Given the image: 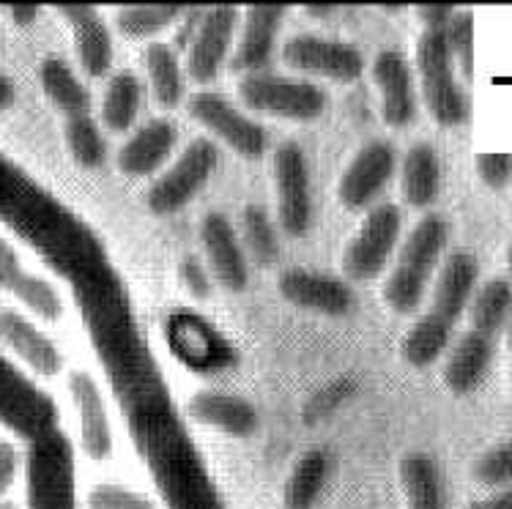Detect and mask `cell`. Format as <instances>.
<instances>
[{
  "instance_id": "obj_1",
  "label": "cell",
  "mask_w": 512,
  "mask_h": 509,
  "mask_svg": "<svg viewBox=\"0 0 512 509\" xmlns=\"http://www.w3.org/2000/svg\"><path fill=\"white\" fill-rule=\"evenodd\" d=\"M0 222L14 230L50 269L69 282L72 296L115 271L113 260L94 228L3 151Z\"/></svg>"
},
{
  "instance_id": "obj_2",
  "label": "cell",
  "mask_w": 512,
  "mask_h": 509,
  "mask_svg": "<svg viewBox=\"0 0 512 509\" xmlns=\"http://www.w3.org/2000/svg\"><path fill=\"white\" fill-rule=\"evenodd\" d=\"M480 282V260L471 252L455 250L444 258L433 285L430 307L417 318L400 343V354L411 367L425 370L447 354L455 326L471 307Z\"/></svg>"
},
{
  "instance_id": "obj_3",
  "label": "cell",
  "mask_w": 512,
  "mask_h": 509,
  "mask_svg": "<svg viewBox=\"0 0 512 509\" xmlns=\"http://www.w3.org/2000/svg\"><path fill=\"white\" fill-rule=\"evenodd\" d=\"M450 244V222L441 214H425L417 228L408 233L398 260L384 282V302L398 315H414L425 299L430 280L444 263V250Z\"/></svg>"
},
{
  "instance_id": "obj_4",
  "label": "cell",
  "mask_w": 512,
  "mask_h": 509,
  "mask_svg": "<svg viewBox=\"0 0 512 509\" xmlns=\"http://www.w3.org/2000/svg\"><path fill=\"white\" fill-rule=\"evenodd\" d=\"M417 74L422 102L439 126H460L469 121V96L458 83L447 31H422L417 39Z\"/></svg>"
},
{
  "instance_id": "obj_5",
  "label": "cell",
  "mask_w": 512,
  "mask_h": 509,
  "mask_svg": "<svg viewBox=\"0 0 512 509\" xmlns=\"http://www.w3.org/2000/svg\"><path fill=\"white\" fill-rule=\"evenodd\" d=\"M25 474L28 509H77L72 444L61 427L28 444Z\"/></svg>"
},
{
  "instance_id": "obj_6",
  "label": "cell",
  "mask_w": 512,
  "mask_h": 509,
  "mask_svg": "<svg viewBox=\"0 0 512 509\" xmlns=\"http://www.w3.org/2000/svg\"><path fill=\"white\" fill-rule=\"evenodd\" d=\"M239 99L250 113L272 115V118L296 121V124L321 118L329 104V96L321 85L310 83L304 77H285L274 72L241 77Z\"/></svg>"
},
{
  "instance_id": "obj_7",
  "label": "cell",
  "mask_w": 512,
  "mask_h": 509,
  "mask_svg": "<svg viewBox=\"0 0 512 509\" xmlns=\"http://www.w3.org/2000/svg\"><path fill=\"white\" fill-rule=\"evenodd\" d=\"M0 425L28 444L50 430H58V408L50 395L28 375H22L6 354H0Z\"/></svg>"
},
{
  "instance_id": "obj_8",
  "label": "cell",
  "mask_w": 512,
  "mask_h": 509,
  "mask_svg": "<svg viewBox=\"0 0 512 509\" xmlns=\"http://www.w3.org/2000/svg\"><path fill=\"white\" fill-rule=\"evenodd\" d=\"M403 233V211L395 203H378L367 211L362 225L343 252V271L351 282L376 280L387 269Z\"/></svg>"
},
{
  "instance_id": "obj_9",
  "label": "cell",
  "mask_w": 512,
  "mask_h": 509,
  "mask_svg": "<svg viewBox=\"0 0 512 509\" xmlns=\"http://www.w3.org/2000/svg\"><path fill=\"white\" fill-rule=\"evenodd\" d=\"M217 165H220V148L214 146L209 137L192 140L184 148V154L176 159V165L151 184L146 195L148 208L159 217H168V214L187 208L195 195H200L203 187L209 184Z\"/></svg>"
},
{
  "instance_id": "obj_10",
  "label": "cell",
  "mask_w": 512,
  "mask_h": 509,
  "mask_svg": "<svg viewBox=\"0 0 512 509\" xmlns=\"http://www.w3.org/2000/svg\"><path fill=\"white\" fill-rule=\"evenodd\" d=\"M189 118L200 124L209 135L222 140L230 151L244 159H261L269 148V132L255 118L241 113L236 104L220 91H198L187 102Z\"/></svg>"
},
{
  "instance_id": "obj_11",
  "label": "cell",
  "mask_w": 512,
  "mask_h": 509,
  "mask_svg": "<svg viewBox=\"0 0 512 509\" xmlns=\"http://www.w3.org/2000/svg\"><path fill=\"white\" fill-rule=\"evenodd\" d=\"M283 63L299 77H321L332 83H356L365 74V55L359 47L315 33H296L283 44Z\"/></svg>"
},
{
  "instance_id": "obj_12",
  "label": "cell",
  "mask_w": 512,
  "mask_h": 509,
  "mask_svg": "<svg viewBox=\"0 0 512 509\" xmlns=\"http://www.w3.org/2000/svg\"><path fill=\"white\" fill-rule=\"evenodd\" d=\"M274 195H277V222L291 239H302L313 225V192H310V165L299 143H283L274 151Z\"/></svg>"
},
{
  "instance_id": "obj_13",
  "label": "cell",
  "mask_w": 512,
  "mask_h": 509,
  "mask_svg": "<svg viewBox=\"0 0 512 509\" xmlns=\"http://www.w3.org/2000/svg\"><path fill=\"white\" fill-rule=\"evenodd\" d=\"M398 173V151L387 140H370L356 151L337 184V200L348 211H370Z\"/></svg>"
},
{
  "instance_id": "obj_14",
  "label": "cell",
  "mask_w": 512,
  "mask_h": 509,
  "mask_svg": "<svg viewBox=\"0 0 512 509\" xmlns=\"http://www.w3.org/2000/svg\"><path fill=\"white\" fill-rule=\"evenodd\" d=\"M241 11L233 6H214L203 9L195 33L187 42V74L189 80L198 85H211L220 80V72L225 69L233 36L239 28Z\"/></svg>"
},
{
  "instance_id": "obj_15",
  "label": "cell",
  "mask_w": 512,
  "mask_h": 509,
  "mask_svg": "<svg viewBox=\"0 0 512 509\" xmlns=\"http://www.w3.org/2000/svg\"><path fill=\"white\" fill-rule=\"evenodd\" d=\"M200 244H203L211 277L220 282L225 291H244L250 282V266H247V252L233 222L220 211H209L200 222Z\"/></svg>"
},
{
  "instance_id": "obj_16",
  "label": "cell",
  "mask_w": 512,
  "mask_h": 509,
  "mask_svg": "<svg viewBox=\"0 0 512 509\" xmlns=\"http://www.w3.org/2000/svg\"><path fill=\"white\" fill-rule=\"evenodd\" d=\"M280 296L299 310L343 318L354 307V291L340 277L313 269H285L277 280Z\"/></svg>"
},
{
  "instance_id": "obj_17",
  "label": "cell",
  "mask_w": 512,
  "mask_h": 509,
  "mask_svg": "<svg viewBox=\"0 0 512 509\" xmlns=\"http://www.w3.org/2000/svg\"><path fill=\"white\" fill-rule=\"evenodd\" d=\"M373 83L381 91V115L392 129H406L417 118V85L411 63L400 50H381L373 61Z\"/></svg>"
},
{
  "instance_id": "obj_18",
  "label": "cell",
  "mask_w": 512,
  "mask_h": 509,
  "mask_svg": "<svg viewBox=\"0 0 512 509\" xmlns=\"http://www.w3.org/2000/svg\"><path fill=\"white\" fill-rule=\"evenodd\" d=\"M0 345L36 378H55L63 370V354L47 334L17 310H0Z\"/></svg>"
},
{
  "instance_id": "obj_19",
  "label": "cell",
  "mask_w": 512,
  "mask_h": 509,
  "mask_svg": "<svg viewBox=\"0 0 512 509\" xmlns=\"http://www.w3.org/2000/svg\"><path fill=\"white\" fill-rule=\"evenodd\" d=\"M288 11L280 6H250L241 11V39L236 52L230 55V69L241 77L269 72L277 36L283 28Z\"/></svg>"
},
{
  "instance_id": "obj_20",
  "label": "cell",
  "mask_w": 512,
  "mask_h": 509,
  "mask_svg": "<svg viewBox=\"0 0 512 509\" xmlns=\"http://www.w3.org/2000/svg\"><path fill=\"white\" fill-rule=\"evenodd\" d=\"M69 395H72L77 422H80V447L88 458L102 463L113 455V425H110L102 389L94 381V375L74 370L69 375Z\"/></svg>"
},
{
  "instance_id": "obj_21",
  "label": "cell",
  "mask_w": 512,
  "mask_h": 509,
  "mask_svg": "<svg viewBox=\"0 0 512 509\" xmlns=\"http://www.w3.org/2000/svg\"><path fill=\"white\" fill-rule=\"evenodd\" d=\"M0 288L44 321H58L63 315V299L58 288L25 269L17 250L6 239H0Z\"/></svg>"
},
{
  "instance_id": "obj_22",
  "label": "cell",
  "mask_w": 512,
  "mask_h": 509,
  "mask_svg": "<svg viewBox=\"0 0 512 509\" xmlns=\"http://www.w3.org/2000/svg\"><path fill=\"white\" fill-rule=\"evenodd\" d=\"M58 14L72 28L80 69L88 77H105L113 66V36L105 17L94 6H61Z\"/></svg>"
},
{
  "instance_id": "obj_23",
  "label": "cell",
  "mask_w": 512,
  "mask_h": 509,
  "mask_svg": "<svg viewBox=\"0 0 512 509\" xmlns=\"http://www.w3.org/2000/svg\"><path fill=\"white\" fill-rule=\"evenodd\" d=\"M189 416L200 425L214 427L230 438H250L261 425L258 411L250 400L225 389H200L189 397Z\"/></svg>"
},
{
  "instance_id": "obj_24",
  "label": "cell",
  "mask_w": 512,
  "mask_h": 509,
  "mask_svg": "<svg viewBox=\"0 0 512 509\" xmlns=\"http://www.w3.org/2000/svg\"><path fill=\"white\" fill-rule=\"evenodd\" d=\"M178 146V126L170 118H154L137 129L135 135L118 148V170L124 176L146 178L154 176L159 167L168 162V156Z\"/></svg>"
},
{
  "instance_id": "obj_25",
  "label": "cell",
  "mask_w": 512,
  "mask_h": 509,
  "mask_svg": "<svg viewBox=\"0 0 512 509\" xmlns=\"http://www.w3.org/2000/svg\"><path fill=\"white\" fill-rule=\"evenodd\" d=\"M496 343L488 334L469 329L458 343L450 348L447 364H444V384L452 395H471L477 392L491 373Z\"/></svg>"
},
{
  "instance_id": "obj_26",
  "label": "cell",
  "mask_w": 512,
  "mask_h": 509,
  "mask_svg": "<svg viewBox=\"0 0 512 509\" xmlns=\"http://www.w3.org/2000/svg\"><path fill=\"white\" fill-rule=\"evenodd\" d=\"M400 192L406 206L430 208L441 192V159L430 143L411 146L400 162Z\"/></svg>"
},
{
  "instance_id": "obj_27",
  "label": "cell",
  "mask_w": 512,
  "mask_h": 509,
  "mask_svg": "<svg viewBox=\"0 0 512 509\" xmlns=\"http://www.w3.org/2000/svg\"><path fill=\"white\" fill-rule=\"evenodd\" d=\"M400 485L408 509H447V485L436 460L425 452H408L400 460Z\"/></svg>"
},
{
  "instance_id": "obj_28",
  "label": "cell",
  "mask_w": 512,
  "mask_h": 509,
  "mask_svg": "<svg viewBox=\"0 0 512 509\" xmlns=\"http://www.w3.org/2000/svg\"><path fill=\"white\" fill-rule=\"evenodd\" d=\"M332 477V455L326 449H307L296 460L291 474L285 479L283 507L285 509H313L326 490Z\"/></svg>"
},
{
  "instance_id": "obj_29",
  "label": "cell",
  "mask_w": 512,
  "mask_h": 509,
  "mask_svg": "<svg viewBox=\"0 0 512 509\" xmlns=\"http://www.w3.org/2000/svg\"><path fill=\"white\" fill-rule=\"evenodd\" d=\"M39 83L47 99L61 110L66 118L91 113V91L85 88L80 74L74 72L72 63L58 55H50L39 63Z\"/></svg>"
},
{
  "instance_id": "obj_30",
  "label": "cell",
  "mask_w": 512,
  "mask_h": 509,
  "mask_svg": "<svg viewBox=\"0 0 512 509\" xmlns=\"http://www.w3.org/2000/svg\"><path fill=\"white\" fill-rule=\"evenodd\" d=\"M471 329L499 340L512 323V282L504 277L482 282L469 307Z\"/></svg>"
},
{
  "instance_id": "obj_31",
  "label": "cell",
  "mask_w": 512,
  "mask_h": 509,
  "mask_svg": "<svg viewBox=\"0 0 512 509\" xmlns=\"http://www.w3.org/2000/svg\"><path fill=\"white\" fill-rule=\"evenodd\" d=\"M143 61H146V74L154 102L162 110H176L181 99H184V69H181L176 50L170 44L154 42L146 47Z\"/></svg>"
},
{
  "instance_id": "obj_32",
  "label": "cell",
  "mask_w": 512,
  "mask_h": 509,
  "mask_svg": "<svg viewBox=\"0 0 512 509\" xmlns=\"http://www.w3.org/2000/svg\"><path fill=\"white\" fill-rule=\"evenodd\" d=\"M143 104V85L132 72H118L110 77V83L102 96V124L113 135H124L132 129Z\"/></svg>"
},
{
  "instance_id": "obj_33",
  "label": "cell",
  "mask_w": 512,
  "mask_h": 509,
  "mask_svg": "<svg viewBox=\"0 0 512 509\" xmlns=\"http://www.w3.org/2000/svg\"><path fill=\"white\" fill-rule=\"evenodd\" d=\"M241 244L258 266H272L280 258V236L269 211L258 203H250L241 211Z\"/></svg>"
},
{
  "instance_id": "obj_34",
  "label": "cell",
  "mask_w": 512,
  "mask_h": 509,
  "mask_svg": "<svg viewBox=\"0 0 512 509\" xmlns=\"http://www.w3.org/2000/svg\"><path fill=\"white\" fill-rule=\"evenodd\" d=\"M63 135H66V146L72 151L77 165L94 170V167H102L107 162V140L91 115L66 118Z\"/></svg>"
},
{
  "instance_id": "obj_35",
  "label": "cell",
  "mask_w": 512,
  "mask_h": 509,
  "mask_svg": "<svg viewBox=\"0 0 512 509\" xmlns=\"http://www.w3.org/2000/svg\"><path fill=\"white\" fill-rule=\"evenodd\" d=\"M184 17L176 6H124L115 11V28L126 39H148L154 33L168 31Z\"/></svg>"
},
{
  "instance_id": "obj_36",
  "label": "cell",
  "mask_w": 512,
  "mask_h": 509,
  "mask_svg": "<svg viewBox=\"0 0 512 509\" xmlns=\"http://www.w3.org/2000/svg\"><path fill=\"white\" fill-rule=\"evenodd\" d=\"M447 42L463 83H474V11L458 9L447 28Z\"/></svg>"
},
{
  "instance_id": "obj_37",
  "label": "cell",
  "mask_w": 512,
  "mask_h": 509,
  "mask_svg": "<svg viewBox=\"0 0 512 509\" xmlns=\"http://www.w3.org/2000/svg\"><path fill=\"white\" fill-rule=\"evenodd\" d=\"M474 479L491 490L512 488V436L491 447L471 468Z\"/></svg>"
},
{
  "instance_id": "obj_38",
  "label": "cell",
  "mask_w": 512,
  "mask_h": 509,
  "mask_svg": "<svg viewBox=\"0 0 512 509\" xmlns=\"http://www.w3.org/2000/svg\"><path fill=\"white\" fill-rule=\"evenodd\" d=\"M88 509H157L146 496L135 490H126L124 485L115 482H102L91 490L88 496Z\"/></svg>"
},
{
  "instance_id": "obj_39",
  "label": "cell",
  "mask_w": 512,
  "mask_h": 509,
  "mask_svg": "<svg viewBox=\"0 0 512 509\" xmlns=\"http://www.w3.org/2000/svg\"><path fill=\"white\" fill-rule=\"evenodd\" d=\"M178 280H181V288L198 299V302H206L214 293V277H211L206 260H200L198 255H184L181 263H178Z\"/></svg>"
},
{
  "instance_id": "obj_40",
  "label": "cell",
  "mask_w": 512,
  "mask_h": 509,
  "mask_svg": "<svg viewBox=\"0 0 512 509\" xmlns=\"http://www.w3.org/2000/svg\"><path fill=\"white\" fill-rule=\"evenodd\" d=\"M356 381L354 378H337L332 384L326 386L324 392H318V395L310 400V406L304 408V416L310 419V422H318V419H324L335 411L337 406H343L348 397L354 395Z\"/></svg>"
},
{
  "instance_id": "obj_41",
  "label": "cell",
  "mask_w": 512,
  "mask_h": 509,
  "mask_svg": "<svg viewBox=\"0 0 512 509\" xmlns=\"http://www.w3.org/2000/svg\"><path fill=\"white\" fill-rule=\"evenodd\" d=\"M474 170L488 189H504L512 184L510 154H480L474 159Z\"/></svg>"
},
{
  "instance_id": "obj_42",
  "label": "cell",
  "mask_w": 512,
  "mask_h": 509,
  "mask_svg": "<svg viewBox=\"0 0 512 509\" xmlns=\"http://www.w3.org/2000/svg\"><path fill=\"white\" fill-rule=\"evenodd\" d=\"M20 471V452L11 441H0V496H6Z\"/></svg>"
},
{
  "instance_id": "obj_43",
  "label": "cell",
  "mask_w": 512,
  "mask_h": 509,
  "mask_svg": "<svg viewBox=\"0 0 512 509\" xmlns=\"http://www.w3.org/2000/svg\"><path fill=\"white\" fill-rule=\"evenodd\" d=\"M455 14H458V9H450V6H422V9H417L422 31H447L450 22L455 20Z\"/></svg>"
},
{
  "instance_id": "obj_44",
  "label": "cell",
  "mask_w": 512,
  "mask_h": 509,
  "mask_svg": "<svg viewBox=\"0 0 512 509\" xmlns=\"http://www.w3.org/2000/svg\"><path fill=\"white\" fill-rule=\"evenodd\" d=\"M463 509H512V488L496 490L488 499L471 501V504H466Z\"/></svg>"
},
{
  "instance_id": "obj_45",
  "label": "cell",
  "mask_w": 512,
  "mask_h": 509,
  "mask_svg": "<svg viewBox=\"0 0 512 509\" xmlns=\"http://www.w3.org/2000/svg\"><path fill=\"white\" fill-rule=\"evenodd\" d=\"M9 17L17 28H31L33 22L39 20V9H33V6H11Z\"/></svg>"
},
{
  "instance_id": "obj_46",
  "label": "cell",
  "mask_w": 512,
  "mask_h": 509,
  "mask_svg": "<svg viewBox=\"0 0 512 509\" xmlns=\"http://www.w3.org/2000/svg\"><path fill=\"white\" fill-rule=\"evenodd\" d=\"M14 99H17V88L11 83L9 74L0 72V113H6L11 104H14Z\"/></svg>"
},
{
  "instance_id": "obj_47",
  "label": "cell",
  "mask_w": 512,
  "mask_h": 509,
  "mask_svg": "<svg viewBox=\"0 0 512 509\" xmlns=\"http://www.w3.org/2000/svg\"><path fill=\"white\" fill-rule=\"evenodd\" d=\"M507 271H510V277H507V280L512 282V244H510V250H507Z\"/></svg>"
},
{
  "instance_id": "obj_48",
  "label": "cell",
  "mask_w": 512,
  "mask_h": 509,
  "mask_svg": "<svg viewBox=\"0 0 512 509\" xmlns=\"http://www.w3.org/2000/svg\"><path fill=\"white\" fill-rule=\"evenodd\" d=\"M507 345H510V362H512V323H510V329H507Z\"/></svg>"
},
{
  "instance_id": "obj_49",
  "label": "cell",
  "mask_w": 512,
  "mask_h": 509,
  "mask_svg": "<svg viewBox=\"0 0 512 509\" xmlns=\"http://www.w3.org/2000/svg\"><path fill=\"white\" fill-rule=\"evenodd\" d=\"M0 509H17L14 504H0Z\"/></svg>"
}]
</instances>
